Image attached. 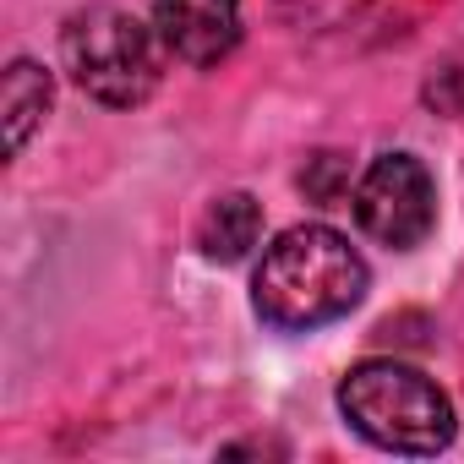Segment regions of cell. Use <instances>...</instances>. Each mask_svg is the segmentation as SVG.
Returning a JSON list of instances; mask_svg holds the SVG:
<instances>
[{"mask_svg":"<svg viewBox=\"0 0 464 464\" xmlns=\"http://www.w3.org/2000/svg\"><path fill=\"white\" fill-rule=\"evenodd\" d=\"M366 295V257L328 224H295L263 252L252 301L257 317L285 334H312L339 323Z\"/></svg>","mask_w":464,"mask_h":464,"instance_id":"obj_1","label":"cell"},{"mask_svg":"<svg viewBox=\"0 0 464 464\" xmlns=\"http://www.w3.org/2000/svg\"><path fill=\"white\" fill-rule=\"evenodd\" d=\"M344 420L388 453H442L453 442L448 393L404 361H361L339 382Z\"/></svg>","mask_w":464,"mask_h":464,"instance_id":"obj_2","label":"cell"},{"mask_svg":"<svg viewBox=\"0 0 464 464\" xmlns=\"http://www.w3.org/2000/svg\"><path fill=\"white\" fill-rule=\"evenodd\" d=\"M61 61L88 99L131 110L164 77V39L121 6H82L61 28Z\"/></svg>","mask_w":464,"mask_h":464,"instance_id":"obj_3","label":"cell"},{"mask_svg":"<svg viewBox=\"0 0 464 464\" xmlns=\"http://www.w3.org/2000/svg\"><path fill=\"white\" fill-rule=\"evenodd\" d=\"M350 202H355V218H361L366 236L393 246V252L420 246L437 224V186H431V169L415 153L372 159Z\"/></svg>","mask_w":464,"mask_h":464,"instance_id":"obj_4","label":"cell"},{"mask_svg":"<svg viewBox=\"0 0 464 464\" xmlns=\"http://www.w3.org/2000/svg\"><path fill=\"white\" fill-rule=\"evenodd\" d=\"M153 28L186 66H218L241 44V0H153Z\"/></svg>","mask_w":464,"mask_h":464,"instance_id":"obj_5","label":"cell"},{"mask_svg":"<svg viewBox=\"0 0 464 464\" xmlns=\"http://www.w3.org/2000/svg\"><path fill=\"white\" fill-rule=\"evenodd\" d=\"M257 236H263V208H257L246 191L218 197V202L202 213V224H197V246H202V257H213V263H241V257L257 246Z\"/></svg>","mask_w":464,"mask_h":464,"instance_id":"obj_6","label":"cell"},{"mask_svg":"<svg viewBox=\"0 0 464 464\" xmlns=\"http://www.w3.org/2000/svg\"><path fill=\"white\" fill-rule=\"evenodd\" d=\"M50 72L39 61H12L6 82H0V115H6V153L17 159L28 148V137L39 131L44 110H50Z\"/></svg>","mask_w":464,"mask_h":464,"instance_id":"obj_7","label":"cell"},{"mask_svg":"<svg viewBox=\"0 0 464 464\" xmlns=\"http://www.w3.org/2000/svg\"><path fill=\"white\" fill-rule=\"evenodd\" d=\"M426 104L442 115H464V50H453L442 66H431L426 77Z\"/></svg>","mask_w":464,"mask_h":464,"instance_id":"obj_8","label":"cell"},{"mask_svg":"<svg viewBox=\"0 0 464 464\" xmlns=\"http://www.w3.org/2000/svg\"><path fill=\"white\" fill-rule=\"evenodd\" d=\"M301 186H306V197H317L323 208H334V202H344V191H350V175H344V159H339V153H323V159H312V169L301 175Z\"/></svg>","mask_w":464,"mask_h":464,"instance_id":"obj_9","label":"cell"}]
</instances>
